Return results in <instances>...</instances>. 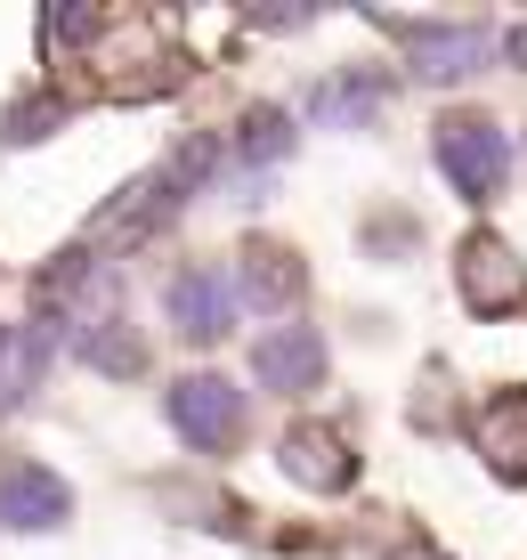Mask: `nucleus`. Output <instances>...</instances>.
Returning <instances> with one entry per match:
<instances>
[{"mask_svg":"<svg viewBox=\"0 0 527 560\" xmlns=\"http://www.w3.org/2000/svg\"><path fill=\"white\" fill-rule=\"evenodd\" d=\"M42 365H49V334L0 325V407H25V390L42 382Z\"/></svg>","mask_w":527,"mask_h":560,"instance_id":"9b49d317","label":"nucleus"},{"mask_svg":"<svg viewBox=\"0 0 527 560\" xmlns=\"http://www.w3.org/2000/svg\"><path fill=\"white\" fill-rule=\"evenodd\" d=\"M398 33L414 42V57H422L414 73H431V82L479 73V57H487V33H479V25H398Z\"/></svg>","mask_w":527,"mask_h":560,"instance_id":"6e6552de","label":"nucleus"},{"mask_svg":"<svg viewBox=\"0 0 527 560\" xmlns=\"http://www.w3.org/2000/svg\"><path fill=\"white\" fill-rule=\"evenodd\" d=\"M73 350H82L97 374H139V365H147L139 334H130L122 317H90V325H73Z\"/></svg>","mask_w":527,"mask_h":560,"instance_id":"f8f14e48","label":"nucleus"},{"mask_svg":"<svg viewBox=\"0 0 527 560\" xmlns=\"http://www.w3.org/2000/svg\"><path fill=\"white\" fill-rule=\"evenodd\" d=\"M244 415L251 407H244V390L227 374H187L179 390H171V431H179L195 455H227L244 439Z\"/></svg>","mask_w":527,"mask_h":560,"instance_id":"f03ea898","label":"nucleus"},{"mask_svg":"<svg viewBox=\"0 0 527 560\" xmlns=\"http://www.w3.org/2000/svg\"><path fill=\"white\" fill-rule=\"evenodd\" d=\"M163 317H171V334L179 341H220L227 325H236V293H227V277L220 268H179V277L163 284Z\"/></svg>","mask_w":527,"mask_h":560,"instance_id":"20e7f679","label":"nucleus"},{"mask_svg":"<svg viewBox=\"0 0 527 560\" xmlns=\"http://www.w3.org/2000/svg\"><path fill=\"white\" fill-rule=\"evenodd\" d=\"M382 98H389V73H333V82H317L308 106H317V122H349L358 130V122H374Z\"/></svg>","mask_w":527,"mask_h":560,"instance_id":"9d476101","label":"nucleus"},{"mask_svg":"<svg viewBox=\"0 0 527 560\" xmlns=\"http://www.w3.org/2000/svg\"><path fill=\"white\" fill-rule=\"evenodd\" d=\"M251 382H260L268 398H301L325 382V334L317 325H268L260 341H251Z\"/></svg>","mask_w":527,"mask_h":560,"instance_id":"7ed1b4c3","label":"nucleus"},{"mask_svg":"<svg viewBox=\"0 0 527 560\" xmlns=\"http://www.w3.org/2000/svg\"><path fill=\"white\" fill-rule=\"evenodd\" d=\"M301 284H308V268L284 244H244V301L284 308V301H301Z\"/></svg>","mask_w":527,"mask_h":560,"instance_id":"1a4fd4ad","label":"nucleus"},{"mask_svg":"<svg viewBox=\"0 0 527 560\" xmlns=\"http://www.w3.org/2000/svg\"><path fill=\"white\" fill-rule=\"evenodd\" d=\"M479 447L495 455V471H503V479H527V407H519V398H495V407H487Z\"/></svg>","mask_w":527,"mask_h":560,"instance_id":"ddd939ff","label":"nucleus"},{"mask_svg":"<svg viewBox=\"0 0 527 560\" xmlns=\"http://www.w3.org/2000/svg\"><path fill=\"white\" fill-rule=\"evenodd\" d=\"M389 560H446V552H431V545H398Z\"/></svg>","mask_w":527,"mask_h":560,"instance_id":"2eb2a0df","label":"nucleus"},{"mask_svg":"<svg viewBox=\"0 0 527 560\" xmlns=\"http://www.w3.org/2000/svg\"><path fill=\"white\" fill-rule=\"evenodd\" d=\"M431 147H438V171L455 179L462 203H495L503 196V179H512V139H503L487 114H446Z\"/></svg>","mask_w":527,"mask_h":560,"instance_id":"f257e3e1","label":"nucleus"},{"mask_svg":"<svg viewBox=\"0 0 527 560\" xmlns=\"http://www.w3.org/2000/svg\"><path fill=\"white\" fill-rule=\"evenodd\" d=\"M284 471L301 479V488H349V479H358V455H349L341 431H317V422H301V431L284 439Z\"/></svg>","mask_w":527,"mask_h":560,"instance_id":"0eeeda50","label":"nucleus"},{"mask_svg":"<svg viewBox=\"0 0 527 560\" xmlns=\"http://www.w3.org/2000/svg\"><path fill=\"white\" fill-rule=\"evenodd\" d=\"M73 520V488L57 471H42V463H0V528H25V536H42V528H66Z\"/></svg>","mask_w":527,"mask_h":560,"instance_id":"39448f33","label":"nucleus"},{"mask_svg":"<svg viewBox=\"0 0 527 560\" xmlns=\"http://www.w3.org/2000/svg\"><path fill=\"white\" fill-rule=\"evenodd\" d=\"M455 284H462V308H471V317H503V308H519V301H527V277H519V260L503 253L495 236H471V244H462V260H455Z\"/></svg>","mask_w":527,"mask_h":560,"instance_id":"423d86ee","label":"nucleus"},{"mask_svg":"<svg viewBox=\"0 0 527 560\" xmlns=\"http://www.w3.org/2000/svg\"><path fill=\"white\" fill-rule=\"evenodd\" d=\"M244 154H251V163H260V154H268V163H277V154H292V122H284L277 106H260V114L244 122Z\"/></svg>","mask_w":527,"mask_h":560,"instance_id":"4468645a","label":"nucleus"}]
</instances>
